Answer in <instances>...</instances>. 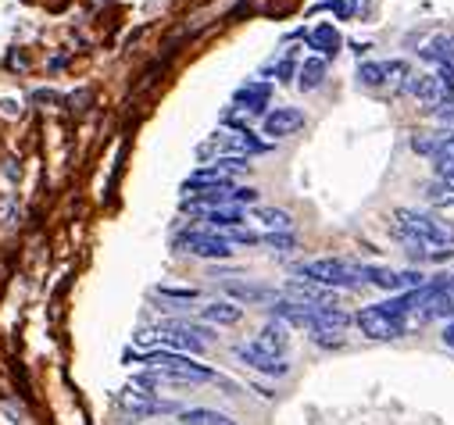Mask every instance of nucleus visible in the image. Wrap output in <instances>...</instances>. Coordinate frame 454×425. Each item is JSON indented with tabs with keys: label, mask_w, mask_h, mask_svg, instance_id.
I'll list each match as a JSON object with an SVG mask.
<instances>
[{
	"label": "nucleus",
	"mask_w": 454,
	"mask_h": 425,
	"mask_svg": "<svg viewBox=\"0 0 454 425\" xmlns=\"http://www.w3.org/2000/svg\"><path fill=\"white\" fill-rule=\"evenodd\" d=\"M394 236L404 243V251L415 261H447L454 251V222L436 211L419 207H397L394 211Z\"/></svg>",
	"instance_id": "nucleus-1"
},
{
	"label": "nucleus",
	"mask_w": 454,
	"mask_h": 425,
	"mask_svg": "<svg viewBox=\"0 0 454 425\" xmlns=\"http://www.w3.org/2000/svg\"><path fill=\"white\" fill-rule=\"evenodd\" d=\"M140 347H154V351H172V354H204L207 351V329L190 326V322H165L158 329H144L137 336Z\"/></svg>",
	"instance_id": "nucleus-2"
},
{
	"label": "nucleus",
	"mask_w": 454,
	"mask_h": 425,
	"mask_svg": "<svg viewBox=\"0 0 454 425\" xmlns=\"http://www.w3.org/2000/svg\"><path fill=\"white\" fill-rule=\"evenodd\" d=\"M140 361L147 365V372H154V375L165 379V382H215V379H218L207 365H200V361L190 358V354L151 351V354H144Z\"/></svg>",
	"instance_id": "nucleus-3"
},
{
	"label": "nucleus",
	"mask_w": 454,
	"mask_h": 425,
	"mask_svg": "<svg viewBox=\"0 0 454 425\" xmlns=\"http://www.w3.org/2000/svg\"><path fill=\"white\" fill-rule=\"evenodd\" d=\"M304 282L325 286V290H351L362 286V265L344 261V258H315V261H301L294 268Z\"/></svg>",
	"instance_id": "nucleus-4"
},
{
	"label": "nucleus",
	"mask_w": 454,
	"mask_h": 425,
	"mask_svg": "<svg viewBox=\"0 0 454 425\" xmlns=\"http://www.w3.org/2000/svg\"><path fill=\"white\" fill-rule=\"evenodd\" d=\"M269 151V143H262L251 129H233V133H215L207 143H200V158H207V154H218V161L222 158H254V154H265Z\"/></svg>",
	"instance_id": "nucleus-5"
},
{
	"label": "nucleus",
	"mask_w": 454,
	"mask_h": 425,
	"mask_svg": "<svg viewBox=\"0 0 454 425\" xmlns=\"http://www.w3.org/2000/svg\"><path fill=\"white\" fill-rule=\"evenodd\" d=\"M119 407L126 411V414H133V418H158V414H176L179 411V404H172V400H161L154 390H147V386H140V382H129L122 393H119Z\"/></svg>",
	"instance_id": "nucleus-6"
},
{
	"label": "nucleus",
	"mask_w": 454,
	"mask_h": 425,
	"mask_svg": "<svg viewBox=\"0 0 454 425\" xmlns=\"http://www.w3.org/2000/svg\"><path fill=\"white\" fill-rule=\"evenodd\" d=\"M355 326L362 329V336H369V340H380V344H387V340H401V336L408 333V326L401 322V318L387 314L380 304H369V307H362V311L355 314Z\"/></svg>",
	"instance_id": "nucleus-7"
},
{
	"label": "nucleus",
	"mask_w": 454,
	"mask_h": 425,
	"mask_svg": "<svg viewBox=\"0 0 454 425\" xmlns=\"http://www.w3.org/2000/svg\"><path fill=\"white\" fill-rule=\"evenodd\" d=\"M411 75V68L404 61H362L355 79L365 89H387V86H404V79Z\"/></svg>",
	"instance_id": "nucleus-8"
},
{
	"label": "nucleus",
	"mask_w": 454,
	"mask_h": 425,
	"mask_svg": "<svg viewBox=\"0 0 454 425\" xmlns=\"http://www.w3.org/2000/svg\"><path fill=\"white\" fill-rule=\"evenodd\" d=\"M176 247L179 251H186V254H193V258H230L233 254V243L225 240L222 233H211V229H186L179 240H176Z\"/></svg>",
	"instance_id": "nucleus-9"
},
{
	"label": "nucleus",
	"mask_w": 454,
	"mask_h": 425,
	"mask_svg": "<svg viewBox=\"0 0 454 425\" xmlns=\"http://www.w3.org/2000/svg\"><path fill=\"white\" fill-rule=\"evenodd\" d=\"M362 282H372L387 293H404V290H419L426 282L422 272H397L387 265H362Z\"/></svg>",
	"instance_id": "nucleus-10"
},
{
	"label": "nucleus",
	"mask_w": 454,
	"mask_h": 425,
	"mask_svg": "<svg viewBox=\"0 0 454 425\" xmlns=\"http://www.w3.org/2000/svg\"><path fill=\"white\" fill-rule=\"evenodd\" d=\"M408 97H415L419 104H426V108L433 112V108H440V104H447V100H454L443 86H440V79L433 75V72H411L408 79H404V86H401Z\"/></svg>",
	"instance_id": "nucleus-11"
},
{
	"label": "nucleus",
	"mask_w": 454,
	"mask_h": 425,
	"mask_svg": "<svg viewBox=\"0 0 454 425\" xmlns=\"http://www.w3.org/2000/svg\"><path fill=\"white\" fill-rule=\"evenodd\" d=\"M233 358H237L240 365H247V368L262 372V375H286V372H290L286 358H276V354L262 351L254 340H251V344H237V347H233Z\"/></svg>",
	"instance_id": "nucleus-12"
},
{
	"label": "nucleus",
	"mask_w": 454,
	"mask_h": 425,
	"mask_svg": "<svg viewBox=\"0 0 454 425\" xmlns=\"http://www.w3.org/2000/svg\"><path fill=\"white\" fill-rule=\"evenodd\" d=\"M411 151L422 158H433L436 165L454 161V129H440V133H415L411 136Z\"/></svg>",
	"instance_id": "nucleus-13"
},
{
	"label": "nucleus",
	"mask_w": 454,
	"mask_h": 425,
	"mask_svg": "<svg viewBox=\"0 0 454 425\" xmlns=\"http://www.w3.org/2000/svg\"><path fill=\"white\" fill-rule=\"evenodd\" d=\"M262 129H265V136H272V140H286V136H294L297 129H304V112H301V108H272V112L265 115Z\"/></svg>",
	"instance_id": "nucleus-14"
},
{
	"label": "nucleus",
	"mask_w": 454,
	"mask_h": 425,
	"mask_svg": "<svg viewBox=\"0 0 454 425\" xmlns=\"http://www.w3.org/2000/svg\"><path fill=\"white\" fill-rule=\"evenodd\" d=\"M269 97H272V86L269 82H244L237 93H233V100H237V108H244L247 112V119L251 115H269Z\"/></svg>",
	"instance_id": "nucleus-15"
},
{
	"label": "nucleus",
	"mask_w": 454,
	"mask_h": 425,
	"mask_svg": "<svg viewBox=\"0 0 454 425\" xmlns=\"http://www.w3.org/2000/svg\"><path fill=\"white\" fill-rule=\"evenodd\" d=\"M254 344H258L262 351H269V354L283 358V354H286V347H290V326H283L279 318H269V322L258 329Z\"/></svg>",
	"instance_id": "nucleus-16"
},
{
	"label": "nucleus",
	"mask_w": 454,
	"mask_h": 425,
	"mask_svg": "<svg viewBox=\"0 0 454 425\" xmlns=\"http://www.w3.org/2000/svg\"><path fill=\"white\" fill-rule=\"evenodd\" d=\"M200 318L211 326H237L244 318V307L237 300H211V304L200 307Z\"/></svg>",
	"instance_id": "nucleus-17"
},
{
	"label": "nucleus",
	"mask_w": 454,
	"mask_h": 425,
	"mask_svg": "<svg viewBox=\"0 0 454 425\" xmlns=\"http://www.w3.org/2000/svg\"><path fill=\"white\" fill-rule=\"evenodd\" d=\"M197 219H200V222H207V229H211V233H218V229L233 233V229H240V226H244V215H240L237 207H207V211H197Z\"/></svg>",
	"instance_id": "nucleus-18"
},
{
	"label": "nucleus",
	"mask_w": 454,
	"mask_h": 425,
	"mask_svg": "<svg viewBox=\"0 0 454 425\" xmlns=\"http://www.w3.org/2000/svg\"><path fill=\"white\" fill-rule=\"evenodd\" d=\"M251 219H254L262 229H269V233H290V229H294L290 211H283V207H265V204H254Z\"/></svg>",
	"instance_id": "nucleus-19"
},
{
	"label": "nucleus",
	"mask_w": 454,
	"mask_h": 425,
	"mask_svg": "<svg viewBox=\"0 0 454 425\" xmlns=\"http://www.w3.org/2000/svg\"><path fill=\"white\" fill-rule=\"evenodd\" d=\"M311 47L318 50V58H333V54H340V47H344V36H340V29L336 26H318V29H311Z\"/></svg>",
	"instance_id": "nucleus-20"
},
{
	"label": "nucleus",
	"mask_w": 454,
	"mask_h": 425,
	"mask_svg": "<svg viewBox=\"0 0 454 425\" xmlns=\"http://www.w3.org/2000/svg\"><path fill=\"white\" fill-rule=\"evenodd\" d=\"M325 82V58H304L301 65H297V86L304 89V93H311V89H318Z\"/></svg>",
	"instance_id": "nucleus-21"
},
{
	"label": "nucleus",
	"mask_w": 454,
	"mask_h": 425,
	"mask_svg": "<svg viewBox=\"0 0 454 425\" xmlns=\"http://www.w3.org/2000/svg\"><path fill=\"white\" fill-rule=\"evenodd\" d=\"M419 54H422L426 61H433V65H443V61L454 65V33H436Z\"/></svg>",
	"instance_id": "nucleus-22"
},
{
	"label": "nucleus",
	"mask_w": 454,
	"mask_h": 425,
	"mask_svg": "<svg viewBox=\"0 0 454 425\" xmlns=\"http://www.w3.org/2000/svg\"><path fill=\"white\" fill-rule=\"evenodd\" d=\"M233 172H225L222 165H204L186 179V189H200V186H230Z\"/></svg>",
	"instance_id": "nucleus-23"
},
{
	"label": "nucleus",
	"mask_w": 454,
	"mask_h": 425,
	"mask_svg": "<svg viewBox=\"0 0 454 425\" xmlns=\"http://www.w3.org/2000/svg\"><path fill=\"white\" fill-rule=\"evenodd\" d=\"M179 421L183 425H237L230 414L211 411V407H186V411H179Z\"/></svg>",
	"instance_id": "nucleus-24"
},
{
	"label": "nucleus",
	"mask_w": 454,
	"mask_h": 425,
	"mask_svg": "<svg viewBox=\"0 0 454 425\" xmlns=\"http://www.w3.org/2000/svg\"><path fill=\"white\" fill-rule=\"evenodd\" d=\"M225 293L237 297V304H240V300H244V304H265V300H276L272 290H265V286H251V282H225Z\"/></svg>",
	"instance_id": "nucleus-25"
},
{
	"label": "nucleus",
	"mask_w": 454,
	"mask_h": 425,
	"mask_svg": "<svg viewBox=\"0 0 454 425\" xmlns=\"http://www.w3.org/2000/svg\"><path fill=\"white\" fill-rule=\"evenodd\" d=\"M262 243L272 247V251H290V247H297V240H294L290 233H265Z\"/></svg>",
	"instance_id": "nucleus-26"
},
{
	"label": "nucleus",
	"mask_w": 454,
	"mask_h": 425,
	"mask_svg": "<svg viewBox=\"0 0 454 425\" xmlns=\"http://www.w3.org/2000/svg\"><path fill=\"white\" fill-rule=\"evenodd\" d=\"M433 75H436V79H440V86L454 97V65H450V61H443V65H436V72H433Z\"/></svg>",
	"instance_id": "nucleus-27"
},
{
	"label": "nucleus",
	"mask_w": 454,
	"mask_h": 425,
	"mask_svg": "<svg viewBox=\"0 0 454 425\" xmlns=\"http://www.w3.org/2000/svg\"><path fill=\"white\" fill-rule=\"evenodd\" d=\"M433 119L450 129V126H454V100H447V104H440V108H433Z\"/></svg>",
	"instance_id": "nucleus-28"
},
{
	"label": "nucleus",
	"mask_w": 454,
	"mask_h": 425,
	"mask_svg": "<svg viewBox=\"0 0 454 425\" xmlns=\"http://www.w3.org/2000/svg\"><path fill=\"white\" fill-rule=\"evenodd\" d=\"M233 204H258V189L254 186H233Z\"/></svg>",
	"instance_id": "nucleus-29"
},
{
	"label": "nucleus",
	"mask_w": 454,
	"mask_h": 425,
	"mask_svg": "<svg viewBox=\"0 0 454 425\" xmlns=\"http://www.w3.org/2000/svg\"><path fill=\"white\" fill-rule=\"evenodd\" d=\"M436 179H440V182H447V186H454V161L436 165Z\"/></svg>",
	"instance_id": "nucleus-30"
},
{
	"label": "nucleus",
	"mask_w": 454,
	"mask_h": 425,
	"mask_svg": "<svg viewBox=\"0 0 454 425\" xmlns=\"http://www.w3.org/2000/svg\"><path fill=\"white\" fill-rule=\"evenodd\" d=\"M443 344H447V347H454V318L443 326Z\"/></svg>",
	"instance_id": "nucleus-31"
}]
</instances>
